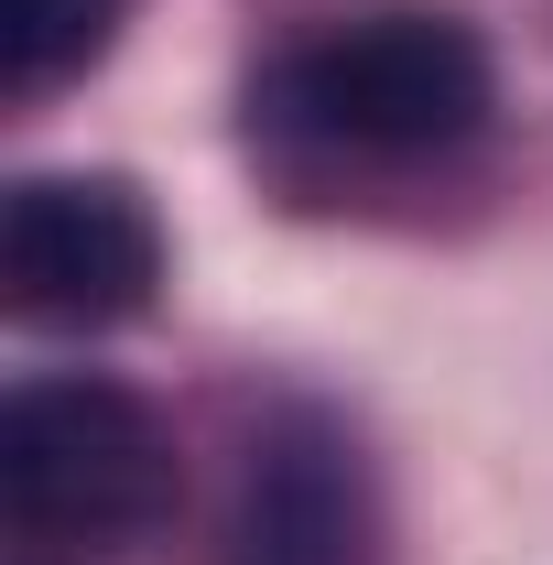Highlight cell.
<instances>
[{
	"mask_svg": "<svg viewBox=\"0 0 553 565\" xmlns=\"http://www.w3.org/2000/svg\"><path fill=\"white\" fill-rule=\"evenodd\" d=\"M98 33H109V0H11L0 66H11V87H44V76L66 66V55H87Z\"/></svg>",
	"mask_w": 553,
	"mask_h": 565,
	"instance_id": "5",
	"label": "cell"
},
{
	"mask_svg": "<svg viewBox=\"0 0 553 565\" xmlns=\"http://www.w3.org/2000/svg\"><path fill=\"white\" fill-rule=\"evenodd\" d=\"M488 109H499V76L456 11L326 22V33L282 44L250 87V120L326 163H434V152L478 141Z\"/></svg>",
	"mask_w": 553,
	"mask_h": 565,
	"instance_id": "1",
	"label": "cell"
},
{
	"mask_svg": "<svg viewBox=\"0 0 553 565\" xmlns=\"http://www.w3.org/2000/svg\"><path fill=\"white\" fill-rule=\"evenodd\" d=\"M0 490H11V522L44 544H120L163 522L174 446L152 403L120 381H22L0 414Z\"/></svg>",
	"mask_w": 553,
	"mask_h": 565,
	"instance_id": "2",
	"label": "cell"
},
{
	"mask_svg": "<svg viewBox=\"0 0 553 565\" xmlns=\"http://www.w3.org/2000/svg\"><path fill=\"white\" fill-rule=\"evenodd\" d=\"M239 565H369V479L326 414H272L239 490Z\"/></svg>",
	"mask_w": 553,
	"mask_h": 565,
	"instance_id": "4",
	"label": "cell"
},
{
	"mask_svg": "<svg viewBox=\"0 0 553 565\" xmlns=\"http://www.w3.org/2000/svg\"><path fill=\"white\" fill-rule=\"evenodd\" d=\"M0 282L33 327H120L163 282V228L120 174H22L0 207Z\"/></svg>",
	"mask_w": 553,
	"mask_h": 565,
	"instance_id": "3",
	"label": "cell"
}]
</instances>
